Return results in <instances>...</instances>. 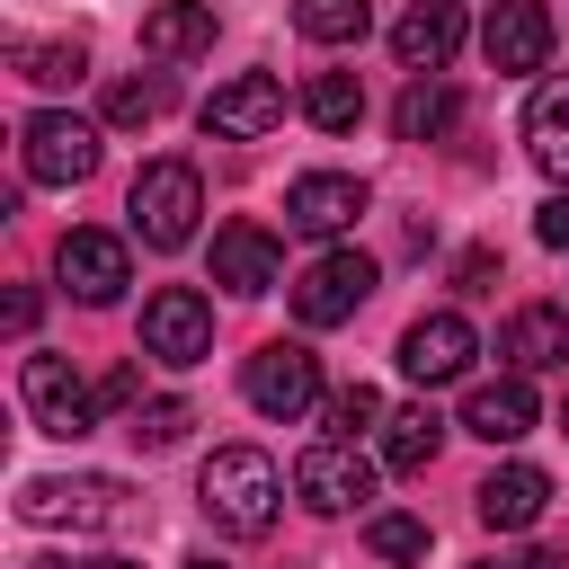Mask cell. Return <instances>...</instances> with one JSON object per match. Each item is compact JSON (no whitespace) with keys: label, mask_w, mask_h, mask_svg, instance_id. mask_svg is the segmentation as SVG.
Masks as SVG:
<instances>
[{"label":"cell","mask_w":569,"mask_h":569,"mask_svg":"<svg viewBox=\"0 0 569 569\" xmlns=\"http://www.w3.org/2000/svg\"><path fill=\"white\" fill-rule=\"evenodd\" d=\"M276 276H284V258H276V240L258 222H222L213 231V284L222 293H267Z\"/></svg>","instance_id":"17"},{"label":"cell","mask_w":569,"mask_h":569,"mask_svg":"<svg viewBox=\"0 0 569 569\" xmlns=\"http://www.w3.org/2000/svg\"><path fill=\"white\" fill-rule=\"evenodd\" d=\"M293 27L311 44H356L373 27V0H293Z\"/></svg>","instance_id":"26"},{"label":"cell","mask_w":569,"mask_h":569,"mask_svg":"<svg viewBox=\"0 0 569 569\" xmlns=\"http://www.w3.org/2000/svg\"><path fill=\"white\" fill-rule=\"evenodd\" d=\"M276 124H284V80H267V71H240V80H222L204 98V133L213 142H258Z\"/></svg>","instance_id":"11"},{"label":"cell","mask_w":569,"mask_h":569,"mask_svg":"<svg viewBox=\"0 0 569 569\" xmlns=\"http://www.w3.org/2000/svg\"><path fill=\"white\" fill-rule=\"evenodd\" d=\"M365 551L373 560H427V525L418 516H373L365 525Z\"/></svg>","instance_id":"30"},{"label":"cell","mask_w":569,"mask_h":569,"mask_svg":"<svg viewBox=\"0 0 569 569\" xmlns=\"http://www.w3.org/2000/svg\"><path fill=\"white\" fill-rule=\"evenodd\" d=\"M498 356H507L516 373H551V365H569V311H560V302H525V311H507Z\"/></svg>","instance_id":"16"},{"label":"cell","mask_w":569,"mask_h":569,"mask_svg":"<svg viewBox=\"0 0 569 569\" xmlns=\"http://www.w3.org/2000/svg\"><path fill=\"white\" fill-rule=\"evenodd\" d=\"M533 240L542 249H569V196H542L533 204Z\"/></svg>","instance_id":"31"},{"label":"cell","mask_w":569,"mask_h":569,"mask_svg":"<svg viewBox=\"0 0 569 569\" xmlns=\"http://www.w3.org/2000/svg\"><path fill=\"white\" fill-rule=\"evenodd\" d=\"M320 427H329V436H365V427H382V391H373V382H347V391H329Z\"/></svg>","instance_id":"29"},{"label":"cell","mask_w":569,"mask_h":569,"mask_svg":"<svg viewBox=\"0 0 569 569\" xmlns=\"http://www.w3.org/2000/svg\"><path fill=\"white\" fill-rule=\"evenodd\" d=\"M302 116H311L320 133H356V124H365V80H356V71H320V80L302 89Z\"/></svg>","instance_id":"24"},{"label":"cell","mask_w":569,"mask_h":569,"mask_svg":"<svg viewBox=\"0 0 569 569\" xmlns=\"http://www.w3.org/2000/svg\"><path fill=\"white\" fill-rule=\"evenodd\" d=\"M196 507L222 525V533H267L276 525V507H284V480H276V462L258 453V445H222V453H204V471H196Z\"/></svg>","instance_id":"1"},{"label":"cell","mask_w":569,"mask_h":569,"mask_svg":"<svg viewBox=\"0 0 569 569\" xmlns=\"http://www.w3.org/2000/svg\"><path fill=\"white\" fill-rule=\"evenodd\" d=\"M462 427H471L480 445H516V436H533V382H525V373L480 382V391L462 400Z\"/></svg>","instance_id":"19"},{"label":"cell","mask_w":569,"mask_h":569,"mask_svg":"<svg viewBox=\"0 0 569 569\" xmlns=\"http://www.w3.org/2000/svg\"><path fill=\"white\" fill-rule=\"evenodd\" d=\"M525 151H533V169L569 178V80H542V89H533V107H525Z\"/></svg>","instance_id":"21"},{"label":"cell","mask_w":569,"mask_h":569,"mask_svg":"<svg viewBox=\"0 0 569 569\" xmlns=\"http://www.w3.org/2000/svg\"><path fill=\"white\" fill-rule=\"evenodd\" d=\"M124 213H133V240H142V249H187V240H196V213H204V178H196L187 160H151V169L133 178Z\"/></svg>","instance_id":"2"},{"label":"cell","mask_w":569,"mask_h":569,"mask_svg":"<svg viewBox=\"0 0 569 569\" xmlns=\"http://www.w3.org/2000/svg\"><path fill=\"white\" fill-rule=\"evenodd\" d=\"M471 569H507V560H471Z\"/></svg>","instance_id":"35"},{"label":"cell","mask_w":569,"mask_h":569,"mask_svg":"<svg viewBox=\"0 0 569 569\" xmlns=\"http://www.w3.org/2000/svg\"><path fill=\"white\" fill-rule=\"evenodd\" d=\"M356 213H365V178H347V169H311L284 187V231H302V240H329Z\"/></svg>","instance_id":"12"},{"label":"cell","mask_w":569,"mask_h":569,"mask_svg":"<svg viewBox=\"0 0 569 569\" xmlns=\"http://www.w3.org/2000/svg\"><path fill=\"white\" fill-rule=\"evenodd\" d=\"M53 276H62L80 302H116V293L133 284V258H124V240H116V231H62Z\"/></svg>","instance_id":"13"},{"label":"cell","mask_w":569,"mask_h":569,"mask_svg":"<svg viewBox=\"0 0 569 569\" xmlns=\"http://www.w3.org/2000/svg\"><path fill=\"white\" fill-rule=\"evenodd\" d=\"M160 116H169V71H151V80H116V89H107V124L133 133V124H160Z\"/></svg>","instance_id":"27"},{"label":"cell","mask_w":569,"mask_h":569,"mask_svg":"<svg viewBox=\"0 0 569 569\" xmlns=\"http://www.w3.org/2000/svg\"><path fill=\"white\" fill-rule=\"evenodd\" d=\"M365 293H373V258L365 249H329V258H311L293 276V320L302 329H338V320H356Z\"/></svg>","instance_id":"7"},{"label":"cell","mask_w":569,"mask_h":569,"mask_svg":"<svg viewBox=\"0 0 569 569\" xmlns=\"http://www.w3.org/2000/svg\"><path fill=\"white\" fill-rule=\"evenodd\" d=\"M9 71L36 80V89H71V80L89 71V44H80V36H71V44H9Z\"/></svg>","instance_id":"25"},{"label":"cell","mask_w":569,"mask_h":569,"mask_svg":"<svg viewBox=\"0 0 569 569\" xmlns=\"http://www.w3.org/2000/svg\"><path fill=\"white\" fill-rule=\"evenodd\" d=\"M453 44H462V9H453V0H418V9L391 27L400 71H445V62H453Z\"/></svg>","instance_id":"18"},{"label":"cell","mask_w":569,"mask_h":569,"mask_svg":"<svg viewBox=\"0 0 569 569\" xmlns=\"http://www.w3.org/2000/svg\"><path fill=\"white\" fill-rule=\"evenodd\" d=\"M142 356H160V365H204L213 356V302L196 293V284H160L151 302H142Z\"/></svg>","instance_id":"4"},{"label":"cell","mask_w":569,"mask_h":569,"mask_svg":"<svg viewBox=\"0 0 569 569\" xmlns=\"http://www.w3.org/2000/svg\"><path fill=\"white\" fill-rule=\"evenodd\" d=\"M142 53H151V62L213 53V0H160V9L142 18Z\"/></svg>","instance_id":"20"},{"label":"cell","mask_w":569,"mask_h":569,"mask_svg":"<svg viewBox=\"0 0 569 569\" xmlns=\"http://www.w3.org/2000/svg\"><path fill=\"white\" fill-rule=\"evenodd\" d=\"M480 53H489V71H542L551 62V9L542 0H489Z\"/></svg>","instance_id":"14"},{"label":"cell","mask_w":569,"mask_h":569,"mask_svg":"<svg viewBox=\"0 0 569 569\" xmlns=\"http://www.w3.org/2000/svg\"><path fill=\"white\" fill-rule=\"evenodd\" d=\"M560 427H569V400H560Z\"/></svg>","instance_id":"37"},{"label":"cell","mask_w":569,"mask_h":569,"mask_svg":"<svg viewBox=\"0 0 569 569\" xmlns=\"http://www.w3.org/2000/svg\"><path fill=\"white\" fill-rule=\"evenodd\" d=\"M525 569H560V551H533V560H525Z\"/></svg>","instance_id":"33"},{"label":"cell","mask_w":569,"mask_h":569,"mask_svg":"<svg viewBox=\"0 0 569 569\" xmlns=\"http://www.w3.org/2000/svg\"><path fill=\"white\" fill-rule=\"evenodd\" d=\"M293 498H302L311 516H347V507H365V498H373V462L356 453V436H320V445L293 462Z\"/></svg>","instance_id":"9"},{"label":"cell","mask_w":569,"mask_h":569,"mask_svg":"<svg viewBox=\"0 0 569 569\" xmlns=\"http://www.w3.org/2000/svg\"><path fill=\"white\" fill-rule=\"evenodd\" d=\"M18 516H27V525H71V533H98V525H124V516H133V489H124V480H107V471L27 480V489H18Z\"/></svg>","instance_id":"3"},{"label":"cell","mask_w":569,"mask_h":569,"mask_svg":"<svg viewBox=\"0 0 569 569\" xmlns=\"http://www.w3.org/2000/svg\"><path fill=\"white\" fill-rule=\"evenodd\" d=\"M187 569H222V560H187Z\"/></svg>","instance_id":"36"},{"label":"cell","mask_w":569,"mask_h":569,"mask_svg":"<svg viewBox=\"0 0 569 569\" xmlns=\"http://www.w3.org/2000/svg\"><path fill=\"white\" fill-rule=\"evenodd\" d=\"M471 356H480V338H471V320H462V311H427V320H409V329H400V373H409L418 391L462 382V373H471Z\"/></svg>","instance_id":"10"},{"label":"cell","mask_w":569,"mask_h":569,"mask_svg":"<svg viewBox=\"0 0 569 569\" xmlns=\"http://www.w3.org/2000/svg\"><path fill=\"white\" fill-rule=\"evenodd\" d=\"M453 116H462V98H453V89H445L436 71H418L391 124H400V142H436V133H453Z\"/></svg>","instance_id":"23"},{"label":"cell","mask_w":569,"mask_h":569,"mask_svg":"<svg viewBox=\"0 0 569 569\" xmlns=\"http://www.w3.org/2000/svg\"><path fill=\"white\" fill-rule=\"evenodd\" d=\"M187 427H196V409H187V400H142V409H133V427H124V436H133V445H142V453H169V445H178V436H187Z\"/></svg>","instance_id":"28"},{"label":"cell","mask_w":569,"mask_h":569,"mask_svg":"<svg viewBox=\"0 0 569 569\" xmlns=\"http://www.w3.org/2000/svg\"><path fill=\"white\" fill-rule=\"evenodd\" d=\"M18 400H27V409H36V427H44V436H62V445H80V436L98 427V409H107V400L62 365V356H27V365H18Z\"/></svg>","instance_id":"5"},{"label":"cell","mask_w":569,"mask_h":569,"mask_svg":"<svg viewBox=\"0 0 569 569\" xmlns=\"http://www.w3.org/2000/svg\"><path fill=\"white\" fill-rule=\"evenodd\" d=\"M89 569H142V560H116V551H107V560H89Z\"/></svg>","instance_id":"34"},{"label":"cell","mask_w":569,"mask_h":569,"mask_svg":"<svg viewBox=\"0 0 569 569\" xmlns=\"http://www.w3.org/2000/svg\"><path fill=\"white\" fill-rule=\"evenodd\" d=\"M471 507H480L489 533H525V525L551 507V471H533V462H498V471L471 489Z\"/></svg>","instance_id":"15"},{"label":"cell","mask_w":569,"mask_h":569,"mask_svg":"<svg viewBox=\"0 0 569 569\" xmlns=\"http://www.w3.org/2000/svg\"><path fill=\"white\" fill-rule=\"evenodd\" d=\"M436 445H445V418H436L427 400H409V409L382 418V462H391V471H427Z\"/></svg>","instance_id":"22"},{"label":"cell","mask_w":569,"mask_h":569,"mask_svg":"<svg viewBox=\"0 0 569 569\" xmlns=\"http://www.w3.org/2000/svg\"><path fill=\"white\" fill-rule=\"evenodd\" d=\"M240 391H249V409H258V418H302V409L320 400V356H311L302 338H276V347H258V356H249Z\"/></svg>","instance_id":"8"},{"label":"cell","mask_w":569,"mask_h":569,"mask_svg":"<svg viewBox=\"0 0 569 569\" xmlns=\"http://www.w3.org/2000/svg\"><path fill=\"white\" fill-rule=\"evenodd\" d=\"M18 160H27V178H36V187H80V178L98 169V124H80V116L44 107V116H27Z\"/></svg>","instance_id":"6"},{"label":"cell","mask_w":569,"mask_h":569,"mask_svg":"<svg viewBox=\"0 0 569 569\" xmlns=\"http://www.w3.org/2000/svg\"><path fill=\"white\" fill-rule=\"evenodd\" d=\"M453 276H462V293H489V284H498V249H462Z\"/></svg>","instance_id":"32"}]
</instances>
